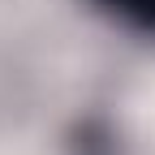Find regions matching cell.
Masks as SVG:
<instances>
[{
    "mask_svg": "<svg viewBox=\"0 0 155 155\" xmlns=\"http://www.w3.org/2000/svg\"><path fill=\"white\" fill-rule=\"evenodd\" d=\"M91 5L108 17H116V22H125L129 30L155 39V0H91Z\"/></svg>",
    "mask_w": 155,
    "mask_h": 155,
    "instance_id": "6da1fadb",
    "label": "cell"
}]
</instances>
